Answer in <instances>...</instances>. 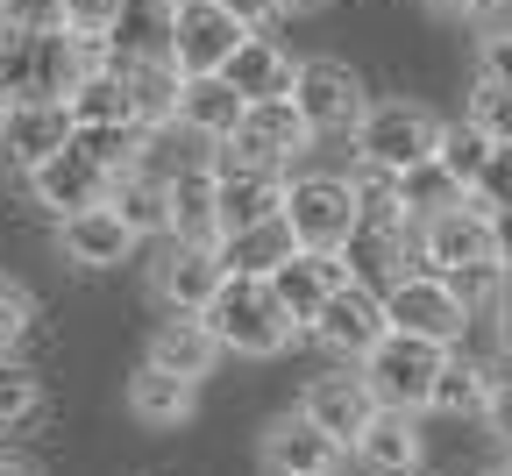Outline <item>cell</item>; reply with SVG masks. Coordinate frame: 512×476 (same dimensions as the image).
I'll list each match as a JSON object with an SVG mask.
<instances>
[{
    "mask_svg": "<svg viewBox=\"0 0 512 476\" xmlns=\"http://www.w3.org/2000/svg\"><path fill=\"white\" fill-rule=\"evenodd\" d=\"M200 320L214 327L221 356H249V363L285 356L292 334H299V327L285 320V306L271 299V285H264V278H235V270H221V285H214V299L200 306Z\"/></svg>",
    "mask_w": 512,
    "mask_h": 476,
    "instance_id": "1",
    "label": "cell"
},
{
    "mask_svg": "<svg viewBox=\"0 0 512 476\" xmlns=\"http://www.w3.org/2000/svg\"><path fill=\"white\" fill-rule=\"evenodd\" d=\"M448 349L441 342H420V334H399V327H384L377 342L356 356V377L377 405H392V413H427V391L441 377Z\"/></svg>",
    "mask_w": 512,
    "mask_h": 476,
    "instance_id": "2",
    "label": "cell"
},
{
    "mask_svg": "<svg viewBox=\"0 0 512 476\" xmlns=\"http://www.w3.org/2000/svg\"><path fill=\"white\" fill-rule=\"evenodd\" d=\"M441 114L434 107H420V100H370L363 107V121L349 128L356 135V164H377V171H413V164H427L434 150H441Z\"/></svg>",
    "mask_w": 512,
    "mask_h": 476,
    "instance_id": "3",
    "label": "cell"
},
{
    "mask_svg": "<svg viewBox=\"0 0 512 476\" xmlns=\"http://www.w3.org/2000/svg\"><path fill=\"white\" fill-rule=\"evenodd\" d=\"M285 100H292V114L306 121L313 143H320V135H349V128L363 121V107H370L356 64H342V57H299Z\"/></svg>",
    "mask_w": 512,
    "mask_h": 476,
    "instance_id": "4",
    "label": "cell"
},
{
    "mask_svg": "<svg viewBox=\"0 0 512 476\" xmlns=\"http://www.w3.org/2000/svg\"><path fill=\"white\" fill-rule=\"evenodd\" d=\"M72 79H79L72 29H43V36L0 29V100H64Z\"/></svg>",
    "mask_w": 512,
    "mask_h": 476,
    "instance_id": "5",
    "label": "cell"
},
{
    "mask_svg": "<svg viewBox=\"0 0 512 476\" xmlns=\"http://www.w3.org/2000/svg\"><path fill=\"white\" fill-rule=\"evenodd\" d=\"M242 36H249V29L221 8V0H164V57L178 64V79L221 72L228 50H235Z\"/></svg>",
    "mask_w": 512,
    "mask_h": 476,
    "instance_id": "6",
    "label": "cell"
},
{
    "mask_svg": "<svg viewBox=\"0 0 512 476\" xmlns=\"http://www.w3.org/2000/svg\"><path fill=\"white\" fill-rule=\"evenodd\" d=\"M377 299H384V327L420 334V342H441V349H456L463 327H470V313H463L456 292H448V278H434V270H420V263L406 270L399 285H384Z\"/></svg>",
    "mask_w": 512,
    "mask_h": 476,
    "instance_id": "7",
    "label": "cell"
},
{
    "mask_svg": "<svg viewBox=\"0 0 512 476\" xmlns=\"http://www.w3.org/2000/svg\"><path fill=\"white\" fill-rule=\"evenodd\" d=\"M278 221L292 228V242H299V249H342V242H349V228H356L349 178H328V171H306V178H292V171H285Z\"/></svg>",
    "mask_w": 512,
    "mask_h": 476,
    "instance_id": "8",
    "label": "cell"
},
{
    "mask_svg": "<svg viewBox=\"0 0 512 476\" xmlns=\"http://www.w3.org/2000/svg\"><path fill=\"white\" fill-rule=\"evenodd\" d=\"M413 263L434 270V278H456V270L498 263V256H491V228H484V214L470 207V199H456V207H441V214L413 221Z\"/></svg>",
    "mask_w": 512,
    "mask_h": 476,
    "instance_id": "9",
    "label": "cell"
},
{
    "mask_svg": "<svg viewBox=\"0 0 512 476\" xmlns=\"http://www.w3.org/2000/svg\"><path fill=\"white\" fill-rule=\"evenodd\" d=\"M299 334H313L328 356H342V363H356L377 334H384V299L370 292V285H356V278H342L328 299L313 306V320L299 327Z\"/></svg>",
    "mask_w": 512,
    "mask_h": 476,
    "instance_id": "10",
    "label": "cell"
},
{
    "mask_svg": "<svg viewBox=\"0 0 512 476\" xmlns=\"http://www.w3.org/2000/svg\"><path fill=\"white\" fill-rule=\"evenodd\" d=\"M313 150L306 121L292 114V100H249L235 135L221 143V157H242V164H271V171H292V157Z\"/></svg>",
    "mask_w": 512,
    "mask_h": 476,
    "instance_id": "11",
    "label": "cell"
},
{
    "mask_svg": "<svg viewBox=\"0 0 512 476\" xmlns=\"http://www.w3.org/2000/svg\"><path fill=\"white\" fill-rule=\"evenodd\" d=\"M64 143H72V114H64V100H0V171L29 178Z\"/></svg>",
    "mask_w": 512,
    "mask_h": 476,
    "instance_id": "12",
    "label": "cell"
},
{
    "mask_svg": "<svg viewBox=\"0 0 512 476\" xmlns=\"http://www.w3.org/2000/svg\"><path fill=\"white\" fill-rule=\"evenodd\" d=\"M256 462H264V476H342L349 448L328 441L306 413H285V420H271L256 434Z\"/></svg>",
    "mask_w": 512,
    "mask_h": 476,
    "instance_id": "13",
    "label": "cell"
},
{
    "mask_svg": "<svg viewBox=\"0 0 512 476\" xmlns=\"http://www.w3.org/2000/svg\"><path fill=\"white\" fill-rule=\"evenodd\" d=\"M214 285H221L214 242H171V235H164V256L150 263V299H157L164 313H200V306L214 299Z\"/></svg>",
    "mask_w": 512,
    "mask_h": 476,
    "instance_id": "14",
    "label": "cell"
},
{
    "mask_svg": "<svg viewBox=\"0 0 512 476\" xmlns=\"http://www.w3.org/2000/svg\"><path fill=\"white\" fill-rule=\"evenodd\" d=\"M136 228H128L107 199L100 207H79V214H57V249L64 263H79V270H121L128 256H136Z\"/></svg>",
    "mask_w": 512,
    "mask_h": 476,
    "instance_id": "15",
    "label": "cell"
},
{
    "mask_svg": "<svg viewBox=\"0 0 512 476\" xmlns=\"http://www.w3.org/2000/svg\"><path fill=\"white\" fill-rule=\"evenodd\" d=\"M278 199H285V171L242 164V157H214V214H221V235L228 228H249V221H271Z\"/></svg>",
    "mask_w": 512,
    "mask_h": 476,
    "instance_id": "16",
    "label": "cell"
},
{
    "mask_svg": "<svg viewBox=\"0 0 512 476\" xmlns=\"http://www.w3.org/2000/svg\"><path fill=\"white\" fill-rule=\"evenodd\" d=\"M107 178L114 171H100L79 143H64V150H50L29 171V192H36V207H50V214H79V207H100V199H107Z\"/></svg>",
    "mask_w": 512,
    "mask_h": 476,
    "instance_id": "17",
    "label": "cell"
},
{
    "mask_svg": "<svg viewBox=\"0 0 512 476\" xmlns=\"http://www.w3.org/2000/svg\"><path fill=\"white\" fill-rule=\"evenodd\" d=\"M143 363H157V370H171V377H185V384H207V377L221 370V342H214V327H207L200 313H164V320L150 327Z\"/></svg>",
    "mask_w": 512,
    "mask_h": 476,
    "instance_id": "18",
    "label": "cell"
},
{
    "mask_svg": "<svg viewBox=\"0 0 512 476\" xmlns=\"http://www.w3.org/2000/svg\"><path fill=\"white\" fill-rule=\"evenodd\" d=\"M299 413L328 434V441H356L363 434V420L377 413V398L363 391V377H356V363H342V370H328V377H313L306 391H299Z\"/></svg>",
    "mask_w": 512,
    "mask_h": 476,
    "instance_id": "19",
    "label": "cell"
},
{
    "mask_svg": "<svg viewBox=\"0 0 512 476\" xmlns=\"http://www.w3.org/2000/svg\"><path fill=\"white\" fill-rule=\"evenodd\" d=\"M342 278H349V270H342V256H335V249H292L264 285H271V299L285 306V320H292V327H306V320H313V306L328 299Z\"/></svg>",
    "mask_w": 512,
    "mask_h": 476,
    "instance_id": "20",
    "label": "cell"
},
{
    "mask_svg": "<svg viewBox=\"0 0 512 476\" xmlns=\"http://www.w3.org/2000/svg\"><path fill=\"white\" fill-rule=\"evenodd\" d=\"M114 72H121L128 114H136L143 128H164L178 114V64L164 50H114Z\"/></svg>",
    "mask_w": 512,
    "mask_h": 476,
    "instance_id": "21",
    "label": "cell"
},
{
    "mask_svg": "<svg viewBox=\"0 0 512 476\" xmlns=\"http://www.w3.org/2000/svg\"><path fill=\"white\" fill-rule=\"evenodd\" d=\"M349 455L370 476H413L420 469V413H392V405H377V413L363 420V434L349 441Z\"/></svg>",
    "mask_w": 512,
    "mask_h": 476,
    "instance_id": "22",
    "label": "cell"
},
{
    "mask_svg": "<svg viewBox=\"0 0 512 476\" xmlns=\"http://www.w3.org/2000/svg\"><path fill=\"white\" fill-rule=\"evenodd\" d=\"M164 235H171V242H214V235H221V214H214V164L164 171Z\"/></svg>",
    "mask_w": 512,
    "mask_h": 476,
    "instance_id": "23",
    "label": "cell"
},
{
    "mask_svg": "<svg viewBox=\"0 0 512 476\" xmlns=\"http://www.w3.org/2000/svg\"><path fill=\"white\" fill-rule=\"evenodd\" d=\"M335 256H342V270L356 285L384 292V285H399L413 270V228H349V242Z\"/></svg>",
    "mask_w": 512,
    "mask_h": 476,
    "instance_id": "24",
    "label": "cell"
},
{
    "mask_svg": "<svg viewBox=\"0 0 512 476\" xmlns=\"http://www.w3.org/2000/svg\"><path fill=\"white\" fill-rule=\"evenodd\" d=\"M292 50L285 43H271V36H242L235 50H228V64H221V79L242 93V100H285L292 93Z\"/></svg>",
    "mask_w": 512,
    "mask_h": 476,
    "instance_id": "25",
    "label": "cell"
},
{
    "mask_svg": "<svg viewBox=\"0 0 512 476\" xmlns=\"http://www.w3.org/2000/svg\"><path fill=\"white\" fill-rule=\"evenodd\" d=\"M242 93L221 79V72H192V79H178V114L171 121H185L192 135H207V143H228L235 135V121H242Z\"/></svg>",
    "mask_w": 512,
    "mask_h": 476,
    "instance_id": "26",
    "label": "cell"
},
{
    "mask_svg": "<svg viewBox=\"0 0 512 476\" xmlns=\"http://www.w3.org/2000/svg\"><path fill=\"white\" fill-rule=\"evenodd\" d=\"M292 249H299V242H292V228H285L278 214L214 235V256H221V270H235V278H271V270H278Z\"/></svg>",
    "mask_w": 512,
    "mask_h": 476,
    "instance_id": "27",
    "label": "cell"
},
{
    "mask_svg": "<svg viewBox=\"0 0 512 476\" xmlns=\"http://www.w3.org/2000/svg\"><path fill=\"white\" fill-rule=\"evenodd\" d=\"M128 413H136L143 427H185L192 413H200V384H185V377L143 363L136 377H128Z\"/></svg>",
    "mask_w": 512,
    "mask_h": 476,
    "instance_id": "28",
    "label": "cell"
},
{
    "mask_svg": "<svg viewBox=\"0 0 512 476\" xmlns=\"http://www.w3.org/2000/svg\"><path fill=\"white\" fill-rule=\"evenodd\" d=\"M107 207L136 228V235H164V178L150 164H128L107 178Z\"/></svg>",
    "mask_w": 512,
    "mask_h": 476,
    "instance_id": "29",
    "label": "cell"
},
{
    "mask_svg": "<svg viewBox=\"0 0 512 476\" xmlns=\"http://www.w3.org/2000/svg\"><path fill=\"white\" fill-rule=\"evenodd\" d=\"M64 114H72V128L136 121V114H128V93H121V72H114V64H107V72H79L72 86H64Z\"/></svg>",
    "mask_w": 512,
    "mask_h": 476,
    "instance_id": "30",
    "label": "cell"
},
{
    "mask_svg": "<svg viewBox=\"0 0 512 476\" xmlns=\"http://www.w3.org/2000/svg\"><path fill=\"white\" fill-rule=\"evenodd\" d=\"M349 207H356V228H413L406 199H399V178L377 171V164L349 171Z\"/></svg>",
    "mask_w": 512,
    "mask_h": 476,
    "instance_id": "31",
    "label": "cell"
},
{
    "mask_svg": "<svg viewBox=\"0 0 512 476\" xmlns=\"http://www.w3.org/2000/svg\"><path fill=\"white\" fill-rule=\"evenodd\" d=\"M484 391H491V363H463L456 349H448L434 391H427V413H456V420H477L484 413Z\"/></svg>",
    "mask_w": 512,
    "mask_h": 476,
    "instance_id": "32",
    "label": "cell"
},
{
    "mask_svg": "<svg viewBox=\"0 0 512 476\" xmlns=\"http://www.w3.org/2000/svg\"><path fill=\"white\" fill-rule=\"evenodd\" d=\"M72 143L100 164V171H128L143 164V121H107V128H72Z\"/></svg>",
    "mask_w": 512,
    "mask_h": 476,
    "instance_id": "33",
    "label": "cell"
},
{
    "mask_svg": "<svg viewBox=\"0 0 512 476\" xmlns=\"http://www.w3.org/2000/svg\"><path fill=\"white\" fill-rule=\"evenodd\" d=\"M36 413H43V377L15 349H0V427H22Z\"/></svg>",
    "mask_w": 512,
    "mask_h": 476,
    "instance_id": "34",
    "label": "cell"
},
{
    "mask_svg": "<svg viewBox=\"0 0 512 476\" xmlns=\"http://www.w3.org/2000/svg\"><path fill=\"white\" fill-rule=\"evenodd\" d=\"M399 199H406V214H413V221H427V214H441V207H456L463 185H456V178H448V171L427 157V164L399 171Z\"/></svg>",
    "mask_w": 512,
    "mask_h": 476,
    "instance_id": "35",
    "label": "cell"
},
{
    "mask_svg": "<svg viewBox=\"0 0 512 476\" xmlns=\"http://www.w3.org/2000/svg\"><path fill=\"white\" fill-rule=\"evenodd\" d=\"M463 121H470V128L484 135V143L512 150V93H505V86L477 79V86H470V107H463Z\"/></svg>",
    "mask_w": 512,
    "mask_h": 476,
    "instance_id": "36",
    "label": "cell"
},
{
    "mask_svg": "<svg viewBox=\"0 0 512 476\" xmlns=\"http://www.w3.org/2000/svg\"><path fill=\"white\" fill-rule=\"evenodd\" d=\"M498 143H484V135L470 128V121H456V128H441V150H434V164L456 178V185H470L477 171H484V157H491Z\"/></svg>",
    "mask_w": 512,
    "mask_h": 476,
    "instance_id": "37",
    "label": "cell"
},
{
    "mask_svg": "<svg viewBox=\"0 0 512 476\" xmlns=\"http://www.w3.org/2000/svg\"><path fill=\"white\" fill-rule=\"evenodd\" d=\"M463 199H470L477 214H491V207H512V150H491V157H484V171L463 185Z\"/></svg>",
    "mask_w": 512,
    "mask_h": 476,
    "instance_id": "38",
    "label": "cell"
},
{
    "mask_svg": "<svg viewBox=\"0 0 512 476\" xmlns=\"http://www.w3.org/2000/svg\"><path fill=\"white\" fill-rule=\"evenodd\" d=\"M29 327H36V292H29L22 278H8V270H0V349H15Z\"/></svg>",
    "mask_w": 512,
    "mask_h": 476,
    "instance_id": "39",
    "label": "cell"
},
{
    "mask_svg": "<svg viewBox=\"0 0 512 476\" xmlns=\"http://www.w3.org/2000/svg\"><path fill=\"white\" fill-rule=\"evenodd\" d=\"M0 29H15V36L64 29V0H0Z\"/></svg>",
    "mask_w": 512,
    "mask_h": 476,
    "instance_id": "40",
    "label": "cell"
},
{
    "mask_svg": "<svg viewBox=\"0 0 512 476\" xmlns=\"http://www.w3.org/2000/svg\"><path fill=\"white\" fill-rule=\"evenodd\" d=\"M128 15V0H64V29L72 36H114Z\"/></svg>",
    "mask_w": 512,
    "mask_h": 476,
    "instance_id": "41",
    "label": "cell"
},
{
    "mask_svg": "<svg viewBox=\"0 0 512 476\" xmlns=\"http://www.w3.org/2000/svg\"><path fill=\"white\" fill-rule=\"evenodd\" d=\"M477 420H484V434L512 455V370H491V391H484V413H477Z\"/></svg>",
    "mask_w": 512,
    "mask_h": 476,
    "instance_id": "42",
    "label": "cell"
},
{
    "mask_svg": "<svg viewBox=\"0 0 512 476\" xmlns=\"http://www.w3.org/2000/svg\"><path fill=\"white\" fill-rule=\"evenodd\" d=\"M477 79H491V86H505V93H512V29L477 36Z\"/></svg>",
    "mask_w": 512,
    "mask_h": 476,
    "instance_id": "43",
    "label": "cell"
},
{
    "mask_svg": "<svg viewBox=\"0 0 512 476\" xmlns=\"http://www.w3.org/2000/svg\"><path fill=\"white\" fill-rule=\"evenodd\" d=\"M221 8H228V15H235V22H242L249 36H271V22L285 15L278 0H221Z\"/></svg>",
    "mask_w": 512,
    "mask_h": 476,
    "instance_id": "44",
    "label": "cell"
},
{
    "mask_svg": "<svg viewBox=\"0 0 512 476\" xmlns=\"http://www.w3.org/2000/svg\"><path fill=\"white\" fill-rule=\"evenodd\" d=\"M484 228H491V256L512 270V207H491V214H484Z\"/></svg>",
    "mask_w": 512,
    "mask_h": 476,
    "instance_id": "45",
    "label": "cell"
},
{
    "mask_svg": "<svg viewBox=\"0 0 512 476\" xmlns=\"http://www.w3.org/2000/svg\"><path fill=\"white\" fill-rule=\"evenodd\" d=\"M427 8H434L441 22H484V15H491V0H427Z\"/></svg>",
    "mask_w": 512,
    "mask_h": 476,
    "instance_id": "46",
    "label": "cell"
},
{
    "mask_svg": "<svg viewBox=\"0 0 512 476\" xmlns=\"http://www.w3.org/2000/svg\"><path fill=\"white\" fill-rule=\"evenodd\" d=\"M498 349H505V356H498V370H512V313H498Z\"/></svg>",
    "mask_w": 512,
    "mask_h": 476,
    "instance_id": "47",
    "label": "cell"
},
{
    "mask_svg": "<svg viewBox=\"0 0 512 476\" xmlns=\"http://www.w3.org/2000/svg\"><path fill=\"white\" fill-rule=\"evenodd\" d=\"M0 476H43L36 462H22V455H0Z\"/></svg>",
    "mask_w": 512,
    "mask_h": 476,
    "instance_id": "48",
    "label": "cell"
},
{
    "mask_svg": "<svg viewBox=\"0 0 512 476\" xmlns=\"http://www.w3.org/2000/svg\"><path fill=\"white\" fill-rule=\"evenodd\" d=\"M285 15H306V8H328V0H278Z\"/></svg>",
    "mask_w": 512,
    "mask_h": 476,
    "instance_id": "49",
    "label": "cell"
},
{
    "mask_svg": "<svg viewBox=\"0 0 512 476\" xmlns=\"http://www.w3.org/2000/svg\"><path fill=\"white\" fill-rule=\"evenodd\" d=\"M491 476H512V455H505V462H498V469H491Z\"/></svg>",
    "mask_w": 512,
    "mask_h": 476,
    "instance_id": "50",
    "label": "cell"
},
{
    "mask_svg": "<svg viewBox=\"0 0 512 476\" xmlns=\"http://www.w3.org/2000/svg\"><path fill=\"white\" fill-rule=\"evenodd\" d=\"M498 8H512V0H498Z\"/></svg>",
    "mask_w": 512,
    "mask_h": 476,
    "instance_id": "51",
    "label": "cell"
}]
</instances>
